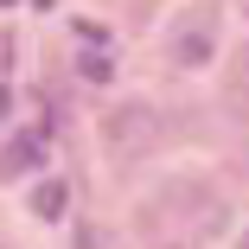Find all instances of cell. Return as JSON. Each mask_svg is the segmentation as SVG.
<instances>
[{
	"label": "cell",
	"instance_id": "6da1fadb",
	"mask_svg": "<svg viewBox=\"0 0 249 249\" xmlns=\"http://www.w3.org/2000/svg\"><path fill=\"white\" fill-rule=\"evenodd\" d=\"M103 134H109L115 154H147V147L160 141V115L147 109V103H122V109L103 122Z\"/></svg>",
	"mask_w": 249,
	"mask_h": 249
},
{
	"label": "cell",
	"instance_id": "7a4b0ae2",
	"mask_svg": "<svg viewBox=\"0 0 249 249\" xmlns=\"http://www.w3.org/2000/svg\"><path fill=\"white\" fill-rule=\"evenodd\" d=\"M205 52H211V32H205V26H192V32L179 38V64H205Z\"/></svg>",
	"mask_w": 249,
	"mask_h": 249
},
{
	"label": "cell",
	"instance_id": "3957f363",
	"mask_svg": "<svg viewBox=\"0 0 249 249\" xmlns=\"http://www.w3.org/2000/svg\"><path fill=\"white\" fill-rule=\"evenodd\" d=\"M64 211V185H38V217H58Z\"/></svg>",
	"mask_w": 249,
	"mask_h": 249
},
{
	"label": "cell",
	"instance_id": "277c9868",
	"mask_svg": "<svg viewBox=\"0 0 249 249\" xmlns=\"http://www.w3.org/2000/svg\"><path fill=\"white\" fill-rule=\"evenodd\" d=\"M236 77H243V83H249V45H243V58H236Z\"/></svg>",
	"mask_w": 249,
	"mask_h": 249
},
{
	"label": "cell",
	"instance_id": "5b68a950",
	"mask_svg": "<svg viewBox=\"0 0 249 249\" xmlns=\"http://www.w3.org/2000/svg\"><path fill=\"white\" fill-rule=\"evenodd\" d=\"M236 249H249V236H243V243H236Z\"/></svg>",
	"mask_w": 249,
	"mask_h": 249
}]
</instances>
